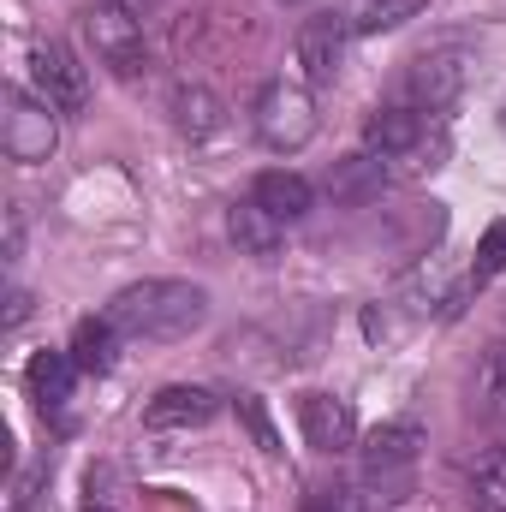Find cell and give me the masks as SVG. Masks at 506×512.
I'll list each match as a JSON object with an SVG mask.
<instances>
[{
    "mask_svg": "<svg viewBox=\"0 0 506 512\" xmlns=\"http://www.w3.org/2000/svg\"><path fill=\"white\" fill-rule=\"evenodd\" d=\"M209 316V292L191 280H137L108 304V322L126 340H185L191 328H203Z\"/></svg>",
    "mask_w": 506,
    "mask_h": 512,
    "instance_id": "6da1fadb",
    "label": "cell"
},
{
    "mask_svg": "<svg viewBox=\"0 0 506 512\" xmlns=\"http://www.w3.org/2000/svg\"><path fill=\"white\" fill-rule=\"evenodd\" d=\"M251 126L256 137L274 149V155H298L310 137H316V96H310V84H298V78H274V84H262V96H256L251 108Z\"/></svg>",
    "mask_w": 506,
    "mask_h": 512,
    "instance_id": "7a4b0ae2",
    "label": "cell"
},
{
    "mask_svg": "<svg viewBox=\"0 0 506 512\" xmlns=\"http://www.w3.org/2000/svg\"><path fill=\"white\" fill-rule=\"evenodd\" d=\"M0 143L18 167H36L54 155L60 143V108H48L36 90H6V114H0Z\"/></svg>",
    "mask_w": 506,
    "mask_h": 512,
    "instance_id": "3957f363",
    "label": "cell"
},
{
    "mask_svg": "<svg viewBox=\"0 0 506 512\" xmlns=\"http://www.w3.org/2000/svg\"><path fill=\"white\" fill-rule=\"evenodd\" d=\"M84 36H90L96 60L114 66L120 78H137V72H143V18H137L131 6H120V0H96V6L84 12Z\"/></svg>",
    "mask_w": 506,
    "mask_h": 512,
    "instance_id": "277c9868",
    "label": "cell"
},
{
    "mask_svg": "<svg viewBox=\"0 0 506 512\" xmlns=\"http://www.w3.org/2000/svg\"><path fill=\"white\" fill-rule=\"evenodd\" d=\"M30 84H36V96H42L48 108H60V114H78V108L90 102V72H84L78 54L60 48V42H36V48H30Z\"/></svg>",
    "mask_w": 506,
    "mask_h": 512,
    "instance_id": "5b68a950",
    "label": "cell"
},
{
    "mask_svg": "<svg viewBox=\"0 0 506 512\" xmlns=\"http://www.w3.org/2000/svg\"><path fill=\"white\" fill-rule=\"evenodd\" d=\"M459 90H465V54H459V48H435V54L411 60V72H405V102H411L417 114L453 108Z\"/></svg>",
    "mask_w": 506,
    "mask_h": 512,
    "instance_id": "8992f818",
    "label": "cell"
},
{
    "mask_svg": "<svg viewBox=\"0 0 506 512\" xmlns=\"http://www.w3.org/2000/svg\"><path fill=\"white\" fill-rule=\"evenodd\" d=\"M346 18H310L298 24V66H304V84H334L340 66H346Z\"/></svg>",
    "mask_w": 506,
    "mask_h": 512,
    "instance_id": "52a82bcc",
    "label": "cell"
},
{
    "mask_svg": "<svg viewBox=\"0 0 506 512\" xmlns=\"http://www.w3.org/2000/svg\"><path fill=\"white\" fill-rule=\"evenodd\" d=\"M298 429H304V441H310L316 453H340V447H352L358 417H352V405L334 399V393H304V399H298Z\"/></svg>",
    "mask_w": 506,
    "mask_h": 512,
    "instance_id": "ba28073f",
    "label": "cell"
},
{
    "mask_svg": "<svg viewBox=\"0 0 506 512\" xmlns=\"http://www.w3.org/2000/svg\"><path fill=\"white\" fill-rule=\"evenodd\" d=\"M251 197L274 215V221H304V215L316 209V185H310L304 173H292V167H268V173H256Z\"/></svg>",
    "mask_w": 506,
    "mask_h": 512,
    "instance_id": "9c48e42d",
    "label": "cell"
},
{
    "mask_svg": "<svg viewBox=\"0 0 506 512\" xmlns=\"http://www.w3.org/2000/svg\"><path fill=\"white\" fill-rule=\"evenodd\" d=\"M423 131H429V114H417L411 102H393V108H376V114H370L364 143H370V155H381V161H399Z\"/></svg>",
    "mask_w": 506,
    "mask_h": 512,
    "instance_id": "30bf717a",
    "label": "cell"
},
{
    "mask_svg": "<svg viewBox=\"0 0 506 512\" xmlns=\"http://www.w3.org/2000/svg\"><path fill=\"white\" fill-rule=\"evenodd\" d=\"M209 417H215V393L209 387H161L149 399V411H143L149 429H197Z\"/></svg>",
    "mask_w": 506,
    "mask_h": 512,
    "instance_id": "8fae6325",
    "label": "cell"
},
{
    "mask_svg": "<svg viewBox=\"0 0 506 512\" xmlns=\"http://www.w3.org/2000/svg\"><path fill=\"white\" fill-rule=\"evenodd\" d=\"M227 233H233L239 256H274L280 251V239H286V221H274L256 197H245V203L227 209Z\"/></svg>",
    "mask_w": 506,
    "mask_h": 512,
    "instance_id": "7c38bea8",
    "label": "cell"
},
{
    "mask_svg": "<svg viewBox=\"0 0 506 512\" xmlns=\"http://www.w3.org/2000/svg\"><path fill=\"white\" fill-rule=\"evenodd\" d=\"M173 126L185 131L191 143H209L215 131L227 126V102H221L209 84H185V90L173 96Z\"/></svg>",
    "mask_w": 506,
    "mask_h": 512,
    "instance_id": "4fadbf2b",
    "label": "cell"
},
{
    "mask_svg": "<svg viewBox=\"0 0 506 512\" xmlns=\"http://www.w3.org/2000/svg\"><path fill=\"white\" fill-rule=\"evenodd\" d=\"M72 376H78L72 352H36V358H30V370H24L30 399H36L42 411H60V405L72 399Z\"/></svg>",
    "mask_w": 506,
    "mask_h": 512,
    "instance_id": "5bb4252c",
    "label": "cell"
},
{
    "mask_svg": "<svg viewBox=\"0 0 506 512\" xmlns=\"http://www.w3.org/2000/svg\"><path fill=\"white\" fill-rule=\"evenodd\" d=\"M417 447H423V423H411V417H399V423H381L376 435H370V447H364V459H370V471H405L411 459H417Z\"/></svg>",
    "mask_w": 506,
    "mask_h": 512,
    "instance_id": "9a60e30c",
    "label": "cell"
},
{
    "mask_svg": "<svg viewBox=\"0 0 506 512\" xmlns=\"http://www.w3.org/2000/svg\"><path fill=\"white\" fill-rule=\"evenodd\" d=\"M381 185H387V161H376V155H346L328 173V191L340 203H370V197H381Z\"/></svg>",
    "mask_w": 506,
    "mask_h": 512,
    "instance_id": "2e32d148",
    "label": "cell"
},
{
    "mask_svg": "<svg viewBox=\"0 0 506 512\" xmlns=\"http://www.w3.org/2000/svg\"><path fill=\"white\" fill-rule=\"evenodd\" d=\"M114 352H120V328L102 316V322H78V334H72V364L84 370V376H108L114 370Z\"/></svg>",
    "mask_w": 506,
    "mask_h": 512,
    "instance_id": "e0dca14e",
    "label": "cell"
},
{
    "mask_svg": "<svg viewBox=\"0 0 506 512\" xmlns=\"http://www.w3.org/2000/svg\"><path fill=\"white\" fill-rule=\"evenodd\" d=\"M423 0H346V30L352 36H381V30H399L405 18H417Z\"/></svg>",
    "mask_w": 506,
    "mask_h": 512,
    "instance_id": "ac0fdd59",
    "label": "cell"
},
{
    "mask_svg": "<svg viewBox=\"0 0 506 512\" xmlns=\"http://www.w3.org/2000/svg\"><path fill=\"white\" fill-rule=\"evenodd\" d=\"M471 507L477 512H506V447L483 453L471 465Z\"/></svg>",
    "mask_w": 506,
    "mask_h": 512,
    "instance_id": "d6986e66",
    "label": "cell"
},
{
    "mask_svg": "<svg viewBox=\"0 0 506 512\" xmlns=\"http://www.w3.org/2000/svg\"><path fill=\"white\" fill-rule=\"evenodd\" d=\"M441 155H447V131L435 126V131H423L399 161H393V173H399V179H423V173H435V167H441Z\"/></svg>",
    "mask_w": 506,
    "mask_h": 512,
    "instance_id": "ffe728a7",
    "label": "cell"
},
{
    "mask_svg": "<svg viewBox=\"0 0 506 512\" xmlns=\"http://www.w3.org/2000/svg\"><path fill=\"white\" fill-rule=\"evenodd\" d=\"M506 268V215L489 221V233L477 239V262H471V286H489L495 274Z\"/></svg>",
    "mask_w": 506,
    "mask_h": 512,
    "instance_id": "44dd1931",
    "label": "cell"
},
{
    "mask_svg": "<svg viewBox=\"0 0 506 512\" xmlns=\"http://www.w3.org/2000/svg\"><path fill=\"white\" fill-rule=\"evenodd\" d=\"M477 393H483V411L506 417V346H495L483 358V376H477Z\"/></svg>",
    "mask_w": 506,
    "mask_h": 512,
    "instance_id": "7402d4cb",
    "label": "cell"
},
{
    "mask_svg": "<svg viewBox=\"0 0 506 512\" xmlns=\"http://www.w3.org/2000/svg\"><path fill=\"white\" fill-rule=\"evenodd\" d=\"M239 417L251 423V435H256V447H262V453H280V435H274V423H268V411H262L256 399H239Z\"/></svg>",
    "mask_w": 506,
    "mask_h": 512,
    "instance_id": "603a6c76",
    "label": "cell"
},
{
    "mask_svg": "<svg viewBox=\"0 0 506 512\" xmlns=\"http://www.w3.org/2000/svg\"><path fill=\"white\" fill-rule=\"evenodd\" d=\"M304 512H346V507H340V495H334V489H316V495L304 501Z\"/></svg>",
    "mask_w": 506,
    "mask_h": 512,
    "instance_id": "cb8c5ba5",
    "label": "cell"
},
{
    "mask_svg": "<svg viewBox=\"0 0 506 512\" xmlns=\"http://www.w3.org/2000/svg\"><path fill=\"white\" fill-rule=\"evenodd\" d=\"M120 6H131V12H143V6H149V0H120Z\"/></svg>",
    "mask_w": 506,
    "mask_h": 512,
    "instance_id": "d4e9b609",
    "label": "cell"
},
{
    "mask_svg": "<svg viewBox=\"0 0 506 512\" xmlns=\"http://www.w3.org/2000/svg\"><path fill=\"white\" fill-rule=\"evenodd\" d=\"M286 6H304V0H286Z\"/></svg>",
    "mask_w": 506,
    "mask_h": 512,
    "instance_id": "484cf974",
    "label": "cell"
}]
</instances>
